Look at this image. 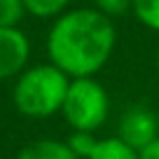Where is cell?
Returning a JSON list of instances; mask_svg holds the SVG:
<instances>
[{
    "mask_svg": "<svg viewBox=\"0 0 159 159\" xmlns=\"http://www.w3.org/2000/svg\"><path fill=\"white\" fill-rule=\"evenodd\" d=\"M24 16V0H0V26H19Z\"/></svg>",
    "mask_w": 159,
    "mask_h": 159,
    "instance_id": "11",
    "label": "cell"
},
{
    "mask_svg": "<svg viewBox=\"0 0 159 159\" xmlns=\"http://www.w3.org/2000/svg\"><path fill=\"white\" fill-rule=\"evenodd\" d=\"M68 148L77 154L80 159H89V154L94 152V148L98 145V136L94 131H73L68 136Z\"/></svg>",
    "mask_w": 159,
    "mask_h": 159,
    "instance_id": "10",
    "label": "cell"
},
{
    "mask_svg": "<svg viewBox=\"0 0 159 159\" xmlns=\"http://www.w3.org/2000/svg\"><path fill=\"white\" fill-rule=\"evenodd\" d=\"M70 77L52 61L28 66L14 77L12 103L26 119H49L61 112Z\"/></svg>",
    "mask_w": 159,
    "mask_h": 159,
    "instance_id": "2",
    "label": "cell"
},
{
    "mask_svg": "<svg viewBox=\"0 0 159 159\" xmlns=\"http://www.w3.org/2000/svg\"><path fill=\"white\" fill-rule=\"evenodd\" d=\"M117 138L131 145L134 150L145 148L154 138H159V115L148 105H129L119 115Z\"/></svg>",
    "mask_w": 159,
    "mask_h": 159,
    "instance_id": "4",
    "label": "cell"
},
{
    "mask_svg": "<svg viewBox=\"0 0 159 159\" xmlns=\"http://www.w3.org/2000/svg\"><path fill=\"white\" fill-rule=\"evenodd\" d=\"M157 73H159V49H157Z\"/></svg>",
    "mask_w": 159,
    "mask_h": 159,
    "instance_id": "14",
    "label": "cell"
},
{
    "mask_svg": "<svg viewBox=\"0 0 159 159\" xmlns=\"http://www.w3.org/2000/svg\"><path fill=\"white\" fill-rule=\"evenodd\" d=\"M73 0H24L26 14L35 19H56L70 7Z\"/></svg>",
    "mask_w": 159,
    "mask_h": 159,
    "instance_id": "8",
    "label": "cell"
},
{
    "mask_svg": "<svg viewBox=\"0 0 159 159\" xmlns=\"http://www.w3.org/2000/svg\"><path fill=\"white\" fill-rule=\"evenodd\" d=\"M89 159H140V154L138 150L112 136V138H98V145L89 154Z\"/></svg>",
    "mask_w": 159,
    "mask_h": 159,
    "instance_id": "7",
    "label": "cell"
},
{
    "mask_svg": "<svg viewBox=\"0 0 159 159\" xmlns=\"http://www.w3.org/2000/svg\"><path fill=\"white\" fill-rule=\"evenodd\" d=\"M45 47L49 61L68 77H96L117 47V26L96 7H68L52 19Z\"/></svg>",
    "mask_w": 159,
    "mask_h": 159,
    "instance_id": "1",
    "label": "cell"
},
{
    "mask_svg": "<svg viewBox=\"0 0 159 159\" xmlns=\"http://www.w3.org/2000/svg\"><path fill=\"white\" fill-rule=\"evenodd\" d=\"M91 7H96L101 14L110 16V19H117L131 12V0H91Z\"/></svg>",
    "mask_w": 159,
    "mask_h": 159,
    "instance_id": "12",
    "label": "cell"
},
{
    "mask_svg": "<svg viewBox=\"0 0 159 159\" xmlns=\"http://www.w3.org/2000/svg\"><path fill=\"white\" fill-rule=\"evenodd\" d=\"M30 40L21 26H0V80H14L28 68Z\"/></svg>",
    "mask_w": 159,
    "mask_h": 159,
    "instance_id": "5",
    "label": "cell"
},
{
    "mask_svg": "<svg viewBox=\"0 0 159 159\" xmlns=\"http://www.w3.org/2000/svg\"><path fill=\"white\" fill-rule=\"evenodd\" d=\"M73 131H98L110 117L108 89L96 77H70L61 112Z\"/></svg>",
    "mask_w": 159,
    "mask_h": 159,
    "instance_id": "3",
    "label": "cell"
},
{
    "mask_svg": "<svg viewBox=\"0 0 159 159\" xmlns=\"http://www.w3.org/2000/svg\"><path fill=\"white\" fill-rule=\"evenodd\" d=\"M140 159H159V138H154L152 143H148L145 148L138 150Z\"/></svg>",
    "mask_w": 159,
    "mask_h": 159,
    "instance_id": "13",
    "label": "cell"
},
{
    "mask_svg": "<svg viewBox=\"0 0 159 159\" xmlns=\"http://www.w3.org/2000/svg\"><path fill=\"white\" fill-rule=\"evenodd\" d=\"M131 12L140 26L159 33V0H131Z\"/></svg>",
    "mask_w": 159,
    "mask_h": 159,
    "instance_id": "9",
    "label": "cell"
},
{
    "mask_svg": "<svg viewBox=\"0 0 159 159\" xmlns=\"http://www.w3.org/2000/svg\"><path fill=\"white\" fill-rule=\"evenodd\" d=\"M14 159H80V157L68 148L66 140L40 138V140H33V143L24 145L16 152Z\"/></svg>",
    "mask_w": 159,
    "mask_h": 159,
    "instance_id": "6",
    "label": "cell"
}]
</instances>
